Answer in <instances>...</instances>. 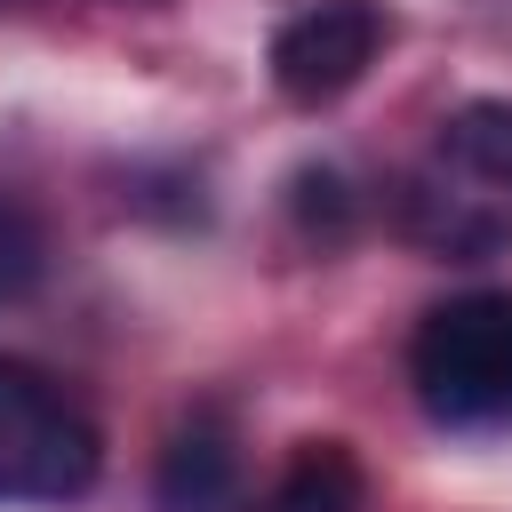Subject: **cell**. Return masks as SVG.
<instances>
[{
    "instance_id": "6da1fadb",
    "label": "cell",
    "mask_w": 512,
    "mask_h": 512,
    "mask_svg": "<svg viewBox=\"0 0 512 512\" xmlns=\"http://www.w3.org/2000/svg\"><path fill=\"white\" fill-rule=\"evenodd\" d=\"M400 232L456 264L512 248V104L504 96H472L432 128L424 160L400 184Z\"/></svg>"
},
{
    "instance_id": "7a4b0ae2",
    "label": "cell",
    "mask_w": 512,
    "mask_h": 512,
    "mask_svg": "<svg viewBox=\"0 0 512 512\" xmlns=\"http://www.w3.org/2000/svg\"><path fill=\"white\" fill-rule=\"evenodd\" d=\"M408 384L448 432L512 424V288H464L416 320Z\"/></svg>"
},
{
    "instance_id": "3957f363",
    "label": "cell",
    "mask_w": 512,
    "mask_h": 512,
    "mask_svg": "<svg viewBox=\"0 0 512 512\" xmlns=\"http://www.w3.org/2000/svg\"><path fill=\"white\" fill-rule=\"evenodd\" d=\"M104 440L88 408L32 360L0 352V504H72L88 496Z\"/></svg>"
},
{
    "instance_id": "277c9868",
    "label": "cell",
    "mask_w": 512,
    "mask_h": 512,
    "mask_svg": "<svg viewBox=\"0 0 512 512\" xmlns=\"http://www.w3.org/2000/svg\"><path fill=\"white\" fill-rule=\"evenodd\" d=\"M384 32H392V24H384L376 0H320V8H304V16H288V24L272 32V88H280L288 104L320 112V104H336L344 88H360V72L376 64Z\"/></svg>"
},
{
    "instance_id": "5b68a950",
    "label": "cell",
    "mask_w": 512,
    "mask_h": 512,
    "mask_svg": "<svg viewBox=\"0 0 512 512\" xmlns=\"http://www.w3.org/2000/svg\"><path fill=\"white\" fill-rule=\"evenodd\" d=\"M232 480H240V448H232V424L216 408H192L168 448H160V472H152V496L160 512H224L232 504Z\"/></svg>"
},
{
    "instance_id": "8992f818",
    "label": "cell",
    "mask_w": 512,
    "mask_h": 512,
    "mask_svg": "<svg viewBox=\"0 0 512 512\" xmlns=\"http://www.w3.org/2000/svg\"><path fill=\"white\" fill-rule=\"evenodd\" d=\"M360 496H368L360 456H352L344 440H304L248 512H360Z\"/></svg>"
},
{
    "instance_id": "52a82bcc",
    "label": "cell",
    "mask_w": 512,
    "mask_h": 512,
    "mask_svg": "<svg viewBox=\"0 0 512 512\" xmlns=\"http://www.w3.org/2000/svg\"><path fill=\"white\" fill-rule=\"evenodd\" d=\"M40 280H48V232L24 200L0 192V304H24Z\"/></svg>"
},
{
    "instance_id": "ba28073f",
    "label": "cell",
    "mask_w": 512,
    "mask_h": 512,
    "mask_svg": "<svg viewBox=\"0 0 512 512\" xmlns=\"http://www.w3.org/2000/svg\"><path fill=\"white\" fill-rule=\"evenodd\" d=\"M296 216H304V232H320V224H328V232H344V216H352V208H344L336 168H304V176H296Z\"/></svg>"
}]
</instances>
